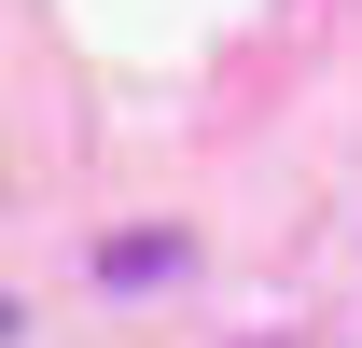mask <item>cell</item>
Returning a JSON list of instances; mask_svg holds the SVG:
<instances>
[{
	"mask_svg": "<svg viewBox=\"0 0 362 348\" xmlns=\"http://www.w3.org/2000/svg\"><path fill=\"white\" fill-rule=\"evenodd\" d=\"M181 237H112V251H98V279H112V293H153V279H181Z\"/></svg>",
	"mask_w": 362,
	"mask_h": 348,
	"instance_id": "obj_1",
	"label": "cell"
}]
</instances>
